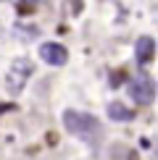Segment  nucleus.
<instances>
[{
    "mask_svg": "<svg viewBox=\"0 0 158 160\" xmlns=\"http://www.w3.org/2000/svg\"><path fill=\"white\" fill-rule=\"evenodd\" d=\"M40 55H42L48 63H63L66 61V50L61 48V45H42Z\"/></svg>",
    "mask_w": 158,
    "mask_h": 160,
    "instance_id": "obj_1",
    "label": "nucleus"
}]
</instances>
